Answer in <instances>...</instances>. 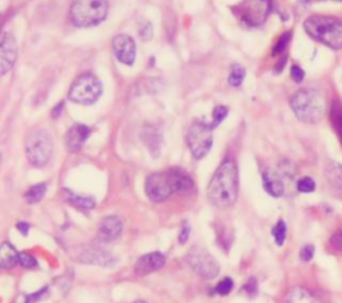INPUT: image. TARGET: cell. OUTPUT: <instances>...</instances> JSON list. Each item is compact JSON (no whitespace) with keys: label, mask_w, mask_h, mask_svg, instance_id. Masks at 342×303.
I'll use <instances>...</instances> for the list:
<instances>
[{"label":"cell","mask_w":342,"mask_h":303,"mask_svg":"<svg viewBox=\"0 0 342 303\" xmlns=\"http://www.w3.org/2000/svg\"><path fill=\"white\" fill-rule=\"evenodd\" d=\"M90 136V128L85 124H74L66 135V146L70 152H78Z\"/></svg>","instance_id":"2e32d148"},{"label":"cell","mask_w":342,"mask_h":303,"mask_svg":"<svg viewBox=\"0 0 342 303\" xmlns=\"http://www.w3.org/2000/svg\"><path fill=\"white\" fill-rule=\"evenodd\" d=\"M290 107L301 122L307 124L317 123L324 118L326 103L322 94L314 88H302L290 99Z\"/></svg>","instance_id":"7a4b0ae2"},{"label":"cell","mask_w":342,"mask_h":303,"mask_svg":"<svg viewBox=\"0 0 342 303\" xmlns=\"http://www.w3.org/2000/svg\"><path fill=\"white\" fill-rule=\"evenodd\" d=\"M262 183L265 190L274 198L282 197L285 192V183H283L282 176L277 174L275 171H264L262 174Z\"/></svg>","instance_id":"e0dca14e"},{"label":"cell","mask_w":342,"mask_h":303,"mask_svg":"<svg viewBox=\"0 0 342 303\" xmlns=\"http://www.w3.org/2000/svg\"><path fill=\"white\" fill-rule=\"evenodd\" d=\"M186 261L187 264L199 277L205 279L215 278L219 274V270H221L218 262L215 261V258L207 250H205L203 247H191L186 255Z\"/></svg>","instance_id":"ba28073f"},{"label":"cell","mask_w":342,"mask_h":303,"mask_svg":"<svg viewBox=\"0 0 342 303\" xmlns=\"http://www.w3.org/2000/svg\"><path fill=\"white\" fill-rule=\"evenodd\" d=\"M170 183L173 194H183L194 188V180L189 174L182 169H170L169 171Z\"/></svg>","instance_id":"9a60e30c"},{"label":"cell","mask_w":342,"mask_h":303,"mask_svg":"<svg viewBox=\"0 0 342 303\" xmlns=\"http://www.w3.org/2000/svg\"><path fill=\"white\" fill-rule=\"evenodd\" d=\"M330 246L337 251L342 250V231H337V233L330 238Z\"/></svg>","instance_id":"e575fe53"},{"label":"cell","mask_w":342,"mask_h":303,"mask_svg":"<svg viewBox=\"0 0 342 303\" xmlns=\"http://www.w3.org/2000/svg\"><path fill=\"white\" fill-rule=\"evenodd\" d=\"M207 197L218 208L233 206L238 197V170L231 159H226L213 175L207 187Z\"/></svg>","instance_id":"6da1fadb"},{"label":"cell","mask_w":342,"mask_h":303,"mask_svg":"<svg viewBox=\"0 0 342 303\" xmlns=\"http://www.w3.org/2000/svg\"><path fill=\"white\" fill-rule=\"evenodd\" d=\"M190 225L189 223H183V226H182V229H180V233H179V243L180 244H185L187 242V239L190 238Z\"/></svg>","instance_id":"d590c367"},{"label":"cell","mask_w":342,"mask_h":303,"mask_svg":"<svg viewBox=\"0 0 342 303\" xmlns=\"http://www.w3.org/2000/svg\"><path fill=\"white\" fill-rule=\"evenodd\" d=\"M18 58V44L10 32L0 34V76L8 74Z\"/></svg>","instance_id":"30bf717a"},{"label":"cell","mask_w":342,"mask_h":303,"mask_svg":"<svg viewBox=\"0 0 342 303\" xmlns=\"http://www.w3.org/2000/svg\"><path fill=\"white\" fill-rule=\"evenodd\" d=\"M25 155L32 166L47 164L52 155V141L46 130L36 128L25 139Z\"/></svg>","instance_id":"8992f818"},{"label":"cell","mask_w":342,"mask_h":303,"mask_svg":"<svg viewBox=\"0 0 342 303\" xmlns=\"http://www.w3.org/2000/svg\"><path fill=\"white\" fill-rule=\"evenodd\" d=\"M303 29L310 38L322 43L325 46L333 49L342 48L341 19L325 16V15H314L305 20Z\"/></svg>","instance_id":"3957f363"},{"label":"cell","mask_w":342,"mask_h":303,"mask_svg":"<svg viewBox=\"0 0 342 303\" xmlns=\"http://www.w3.org/2000/svg\"><path fill=\"white\" fill-rule=\"evenodd\" d=\"M245 290H246V291L249 294H255V293H257V290H258L257 281H255L254 278L250 279V281H249V282L246 283V286H245Z\"/></svg>","instance_id":"74e56055"},{"label":"cell","mask_w":342,"mask_h":303,"mask_svg":"<svg viewBox=\"0 0 342 303\" xmlns=\"http://www.w3.org/2000/svg\"><path fill=\"white\" fill-rule=\"evenodd\" d=\"M301 3H309V2H310V0H300Z\"/></svg>","instance_id":"ab89813d"},{"label":"cell","mask_w":342,"mask_h":303,"mask_svg":"<svg viewBox=\"0 0 342 303\" xmlns=\"http://www.w3.org/2000/svg\"><path fill=\"white\" fill-rule=\"evenodd\" d=\"M103 92L102 81L94 74H82L75 79L68 91V99L78 104H94Z\"/></svg>","instance_id":"5b68a950"},{"label":"cell","mask_w":342,"mask_h":303,"mask_svg":"<svg viewBox=\"0 0 342 303\" xmlns=\"http://www.w3.org/2000/svg\"><path fill=\"white\" fill-rule=\"evenodd\" d=\"M19 253L14 246L8 242L0 246V267L12 268L18 264Z\"/></svg>","instance_id":"44dd1931"},{"label":"cell","mask_w":342,"mask_h":303,"mask_svg":"<svg viewBox=\"0 0 342 303\" xmlns=\"http://www.w3.org/2000/svg\"><path fill=\"white\" fill-rule=\"evenodd\" d=\"M46 291H47V287L46 289L40 290V291H38V293L32 294V295H29L27 296V299H25V303H36L43 295H44V294H46Z\"/></svg>","instance_id":"8d00e7d4"},{"label":"cell","mask_w":342,"mask_h":303,"mask_svg":"<svg viewBox=\"0 0 342 303\" xmlns=\"http://www.w3.org/2000/svg\"><path fill=\"white\" fill-rule=\"evenodd\" d=\"M142 139L154 156H158L162 147V132L155 126H145L142 130Z\"/></svg>","instance_id":"ac0fdd59"},{"label":"cell","mask_w":342,"mask_h":303,"mask_svg":"<svg viewBox=\"0 0 342 303\" xmlns=\"http://www.w3.org/2000/svg\"><path fill=\"white\" fill-rule=\"evenodd\" d=\"M134 303H146V302H143V300H137V302H134Z\"/></svg>","instance_id":"60d3db41"},{"label":"cell","mask_w":342,"mask_h":303,"mask_svg":"<svg viewBox=\"0 0 342 303\" xmlns=\"http://www.w3.org/2000/svg\"><path fill=\"white\" fill-rule=\"evenodd\" d=\"M283 303H324L321 299L303 287H294L286 294Z\"/></svg>","instance_id":"d6986e66"},{"label":"cell","mask_w":342,"mask_h":303,"mask_svg":"<svg viewBox=\"0 0 342 303\" xmlns=\"http://www.w3.org/2000/svg\"><path fill=\"white\" fill-rule=\"evenodd\" d=\"M314 257V247L311 244H306L303 246L300 251L301 261L303 262H310Z\"/></svg>","instance_id":"1f68e13d"},{"label":"cell","mask_w":342,"mask_h":303,"mask_svg":"<svg viewBox=\"0 0 342 303\" xmlns=\"http://www.w3.org/2000/svg\"><path fill=\"white\" fill-rule=\"evenodd\" d=\"M18 263H20L21 266L25 268H32L36 267L38 262H36L35 258L32 257L31 254H29V253H21V254H19L18 257Z\"/></svg>","instance_id":"4dcf8cb0"},{"label":"cell","mask_w":342,"mask_h":303,"mask_svg":"<svg viewBox=\"0 0 342 303\" xmlns=\"http://www.w3.org/2000/svg\"><path fill=\"white\" fill-rule=\"evenodd\" d=\"M227 113H229V109L227 107L225 106H217L213 111V122H212V127L215 128L217 126L222 123L225 118L227 117Z\"/></svg>","instance_id":"83f0119b"},{"label":"cell","mask_w":342,"mask_h":303,"mask_svg":"<svg viewBox=\"0 0 342 303\" xmlns=\"http://www.w3.org/2000/svg\"><path fill=\"white\" fill-rule=\"evenodd\" d=\"M297 190L302 192V194H310L315 190V182L311 179L310 176H305V178H301L298 182H297Z\"/></svg>","instance_id":"4316f807"},{"label":"cell","mask_w":342,"mask_h":303,"mask_svg":"<svg viewBox=\"0 0 342 303\" xmlns=\"http://www.w3.org/2000/svg\"><path fill=\"white\" fill-rule=\"evenodd\" d=\"M290 74H292V79H293L296 83H301V81L303 80V78H305V71H303L300 66H297V64H294L293 67H292Z\"/></svg>","instance_id":"836d02e7"},{"label":"cell","mask_w":342,"mask_h":303,"mask_svg":"<svg viewBox=\"0 0 342 303\" xmlns=\"http://www.w3.org/2000/svg\"><path fill=\"white\" fill-rule=\"evenodd\" d=\"M139 35H141V38L145 42H147V40H150L152 38V27L151 24L148 23V21H146V23H143V24L139 27Z\"/></svg>","instance_id":"d6a6232c"},{"label":"cell","mask_w":342,"mask_h":303,"mask_svg":"<svg viewBox=\"0 0 342 303\" xmlns=\"http://www.w3.org/2000/svg\"><path fill=\"white\" fill-rule=\"evenodd\" d=\"M245 76H246V70L241 64H234L231 70H230L227 81H229V85L231 87H240L244 83Z\"/></svg>","instance_id":"d4e9b609"},{"label":"cell","mask_w":342,"mask_h":303,"mask_svg":"<svg viewBox=\"0 0 342 303\" xmlns=\"http://www.w3.org/2000/svg\"><path fill=\"white\" fill-rule=\"evenodd\" d=\"M330 122L342 145V104L339 102H333L330 108Z\"/></svg>","instance_id":"603a6c76"},{"label":"cell","mask_w":342,"mask_h":303,"mask_svg":"<svg viewBox=\"0 0 342 303\" xmlns=\"http://www.w3.org/2000/svg\"><path fill=\"white\" fill-rule=\"evenodd\" d=\"M233 287H234L233 279L225 278V279H222L218 285L215 286V293L218 294V295L225 296V295H227V294H230V291L233 290Z\"/></svg>","instance_id":"f546056e"},{"label":"cell","mask_w":342,"mask_h":303,"mask_svg":"<svg viewBox=\"0 0 342 303\" xmlns=\"http://www.w3.org/2000/svg\"><path fill=\"white\" fill-rule=\"evenodd\" d=\"M212 124L205 122H195L187 132V146L195 159H203L213 147Z\"/></svg>","instance_id":"52a82bcc"},{"label":"cell","mask_w":342,"mask_h":303,"mask_svg":"<svg viewBox=\"0 0 342 303\" xmlns=\"http://www.w3.org/2000/svg\"><path fill=\"white\" fill-rule=\"evenodd\" d=\"M145 191L146 195L150 198V201L156 202V203L166 201L167 198L173 194L169 173L163 171V173H154L148 175L145 183Z\"/></svg>","instance_id":"9c48e42d"},{"label":"cell","mask_w":342,"mask_h":303,"mask_svg":"<svg viewBox=\"0 0 342 303\" xmlns=\"http://www.w3.org/2000/svg\"><path fill=\"white\" fill-rule=\"evenodd\" d=\"M123 233V222L119 216L111 215L103 219L98 230V238L102 242H114Z\"/></svg>","instance_id":"7c38bea8"},{"label":"cell","mask_w":342,"mask_h":303,"mask_svg":"<svg viewBox=\"0 0 342 303\" xmlns=\"http://www.w3.org/2000/svg\"><path fill=\"white\" fill-rule=\"evenodd\" d=\"M113 49L114 55L120 63L126 64V66L134 64L135 57H137V46L130 35L120 34V35L115 36L113 40Z\"/></svg>","instance_id":"8fae6325"},{"label":"cell","mask_w":342,"mask_h":303,"mask_svg":"<svg viewBox=\"0 0 342 303\" xmlns=\"http://www.w3.org/2000/svg\"><path fill=\"white\" fill-rule=\"evenodd\" d=\"M166 263V257L162 253H150L141 257L135 263V271L138 275H148L158 271Z\"/></svg>","instance_id":"4fadbf2b"},{"label":"cell","mask_w":342,"mask_h":303,"mask_svg":"<svg viewBox=\"0 0 342 303\" xmlns=\"http://www.w3.org/2000/svg\"><path fill=\"white\" fill-rule=\"evenodd\" d=\"M16 229L19 230V233L20 234L27 235V234H29V230H30V225L25 222H19L18 225H16Z\"/></svg>","instance_id":"f35d334b"},{"label":"cell","mask_w":342,"mask_h":303,"mask_svg":"<svg viewBox=\"0 0 342 303\" xmlns=\"http://www.w3.org/2000/svg\"><path fill=\"white\" fill-rule=\"evenodd\" d=\"M109 12V0H75L70 10L71 21L76 27L100 24Z\"/></svg>","instance_id":"277c9868"},{"label":"cell","mask_w":342,"mask_h":303,"mask_svg":"<svg viewBox=\"0 0 342 303\" xmlns=\"http://www.w3.org/2000/svg\"><path fill=\"white\" fill-rule=\"evenodd\" d=\"M272 235L274 238L275 243L278 246H283L286 240V235H287V226L283 221H278L277 225L272 229Z\"/></svg>","instance_id":"484cf974"},{"label":"cell","mask_w":342,"mask_h":303,"mask_svg":"<svg viewBox=\"0 0 342 303\" xmlns=\"http://www.w3.org/2000/svg\"><path fill=\"white\" fill-rule=\"evenodd\" d=\"M290 39H292V32H285L283 35L279 36L278 42L275 43L274 48H273V52H274V55H278V53H282L285 52L286 47H287V44L290 43Z\"/></svg>","instance_id":"f1b7e54d"},{"label":"cell","mask_w":342,"mask_h":303,"mask_svg":"<svg viewBox=\"0 0 342 303\" xmlns=\"http://www.w3.org/2000/svg\"><path fill=\"white\" fill-rule=\"evenodd\" d=\"M325 178L328 179L330 186L342 190V164L334 160H328L325 163Z\"/></svg>","instance_id":"ffe728a7"},{"label":"cell","mask_w":342,"mask_h":303,"mask_svg":"<svg viewBox=\"0 0 342 303\" xmlns=\"http://www.w3.org/2000/svg\"><path fill=\"white\" fill-rule=\"evenodd\" d=\"M47 191V184L46 183H39L35 184V186L30 187L27 192L24 194V199L27 203L30 205H34V203H38L43 199V197L46 195Z\"/></svg>","instance_id":"cb8c5ba5"},{"label":"cell","mask_w":342,"mask_h":303,"mask_svg":"<svg viewBox=\"0 0 342 303\" xmlns=\"http://www.w3.org/2000/svg\"><path fill=\"white\" fill-rule=\"evenodd\" d=\"M66 192H67L66 201H67L71 206H74L75 208L81 210V211H90V210H92V208L95 207V201H94V198L82 197V195H76L68 190L66 191Z\"/></svg>","instance_id":"7402d4cb"},{"label":"cell","mask_w":342,"mask_h":303,"mask_svg":"<svg viewBox=\"0 0 342 303\" xmlns=\"http://www.w3.org/2000/svg\"><path fill=\"white\" fill-rule=\"evenodd\" d=\"M79 259L82 261V263L98 264V266H103V267H111L117 262L113 254H110L109 251L99 249V247L87 249L79 255Z\"/></svg>","instance_id":"5bb4252c"}]
</instances>
